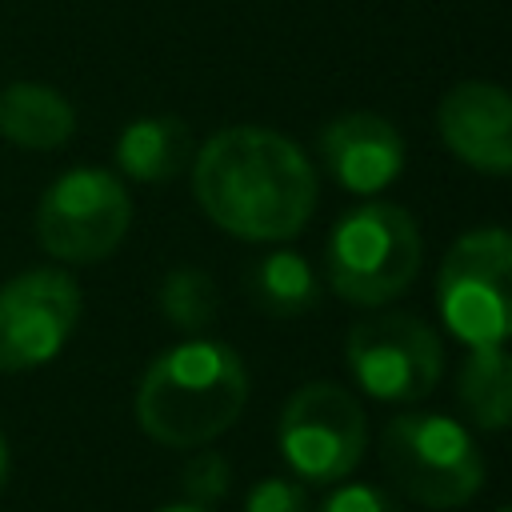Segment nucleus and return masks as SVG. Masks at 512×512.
<instances>
[{
	"label": "nucleus",
	"mask_w": 512,
	"mask_h": 512,
	"mask_svg": "<svg viewBox=\"0 0 512 512\" xmlns=\"http://www.w3.org/2000/svg\"><path fill=\"white\" fill-rule=\"evenodd\" d=\"M248 372L228 344L188 340L156 356L136 388L140 428L168 448H196L236 424Z\"/></svg>",
	"instance_id": "obj_2"
},
{
	"label": "nucleus",
	"mask_w": 512,
	"mask_h": 512,
	"mask_svg": "<svg viewBox=\"0 0 512 512\" xmlns=\"http://www.w3.org/2000/svg\"><path fill=\"white\" fill-rule=\"evenodd\" d=\"M280 452L304 480H344L364 456V408L328 380L304 384L280 412Z\"/></svg>",
	"instance_id": "obj_8"
},
{
	"label": "nucleus",
	"mask_w": 512,
	"mask_h": 512,
	"mask_svg": "<svg viewBox=\"0 0 512 512\" xmlns=\"http://www.w3.org/2000/svg\"><path fill=\"white\" fill-rule=\"evenodd\" d=\"M436 304L468 348H496L512 336V232H464L436 276Z\"/></svg>",
	"instance_id": "obj_5"
},
{
	"label": "nucleus",
	"mask_w": 512,
	"mask_h": 512,
	"mask_svg": "<svg viewBox=\"0 0 512 512\" xmlns=\"http://www.w3.org/2000/svg\"><path fill=\"white\" fill-rule=\"evenodd\" d=\"M192 192L212 224L240 240H288L316 208L308 156L268 128H224L200 144Z\"/></svg>",
	"instance_id": "obj_1"
},
{
	"label": "nucleus",
	"mask_w": 512,
	"mask_h": 512,
	"mask_svg": "<svg viewBox=\"0 0 512 512\" xmlns=\"http://www.w3.org/2000/svg\"><path fill=\"white\" fill-rule=\"evenodd\" d=\"M500 512H512V508H500Z\"/></svg>",
	"instance_id": "obj_22"
},
{
	"label": "nucleus",
	"mask_w": 512,
	"mask_h": 512,
	"mask_svg": "<svg viewBox=\"0 0 512 512\" xmlns=\"http://www.w3.org/2000/svg\"><path fill=\"white\" fill-rule=\"evenodd\" d=\"M324 272L348 304H388L420 272V228L400 204L368 200L348 208L328 232Z\"/></svg>",
	"instance_id": "obj_3"
},
{
	"label": "nucleus",
	"mask_w": 512,
	"mask_h": 512,
	"mask_svg": "<svg viewBox=\"0 0 512 512\" xmlns=\"http://www.w3.org/2000/svg\"><path fill=\"white\" fill-rule=\"evenodd\" d=\"M8 484V440H4V432H0V488Z\"/></svg>",
	"instance_id": "obj_20"
},
{
	"label": "nucleus",
	"mask_w": 512,
	"mask_h": 512,
	"mask_svg": "<svg viewBox=\"0 0 512 512\" xmlns=\"http://www.w3.org/2000/svg\"><path fill=\"white\" fill-rule=\"evenodd\" d=\"M440 140L468 168L512 176V92L488 80H460L436 108Z\"/></svg>",
	"instance_id": "obj_10"
},
{
	"label": "nucleus",
	"mask_w": 512,
	"mask_h": 512,
	"mask_svg": "<svg viewBox=\"0 0 512 512\" xmlns=\"http://www.w3.org/2000/svg\"><path fill=\"white\" fill-rule=\"evenodd\" d=\"M164 512H208V508H200V504H176V508H164Z\"/></svg>",
	"instance_id": "obj_21"
},
{
	"label": "nucleus",
	"mask_w": 512,
	"mask_h": 512,
	"mask_svg": "<svg viewBox=\"0 0 512 512\" xmlns=\"http://www.w3.org/2000/svg\"><path fill=\"white\" fill-rule=\"evenodd\" d=\"M244 512H316V508H312V500H308V492L300 484L280 480V476H268V480H260L248 492Z\"/></svg>",
	"instance_id": "obj_18"
},
{
	"label": "nucleus",
	"mask_w": 512,
	"mask_h": 512,
	"mask_svg": "<svg viewBox=\"0 0 512 512\" xmlns=\"http://www.w3.org/2000/svg\"><path fill=\"white\" fill-rule=\"evenodd\" d=\"M180 484H184V496L204 508V504H212V500H220L228 492V460L216 456V452H204V456L188 460Z\"/></svg>",
	"instance_id": "obj_17"
},
{
	"label": "nucleus",
	"mask_w": 512,
	"mask_h": 512,
	"mask_svg": "<svg viewBox=\"0 0 512 512\" xmlns=\"http://www.w3.org/2000/svg\"><path fill=\"white\" fill-rule=\"evenodd\" d=\"M248 292H252L260 312L292 320V316H304L316 304V272L300 252L276 248V252H268L264 260L252 264Z\"/></svg>",
	"instance_id": "obj_15"
},
{
	"label": "nucleus",
	"mask_w": 512,
	"mask_h": 512,
	"mask_svg": "<svg viewBox=\"0 0 512 512\" xmlns=\"http://www.w3.org/2000/svg\"><path fill=\"white\" fill-rule=\"evenodd\" d=\"M320 512H404V508L376 484H344L320 504Z\"/></svg>",
	"instance_id": "obj_19"
},
{
	"label": "nucleus",
	"mask_w": 512,
	"mask_h": 512,
	"mask_svg": "<svg viewBox=\"0 0 512 512\" xmlns=\"http://www.w3.org/2000/svg\"><path fill=\"white\" fill-rule=\"evenodd\" d=\"M328 176L348 192H380L404 172V140L376 112H340L320 132Z\"/></svg>",
	"instance_id": "obj_11"
},
{
	"label": "nucleus",
	"mask_w": 512,
	"mask_h": 512,
	"mask_svg": "<svg viewBox=\"0 0 512 512\" xmlns=\"http://www.w3.org/2000/svg\"><path fill=\"white\" fill-rule=\"evenodd\" d=\"M128 224V188L104 168H68L44 188L36 208V236L44 252L68 264L104 260L120 248Z\"/></svg>",
	"instance_id": "obj_6"
},
{
	"label": "nucleus",
	"mask_w": 512,
	"mask_h": 512,
	"mask_svg": "<svg viewBox=\"0 0 512 512\" xmlns=\"http://www.w3.org/2000/svg\"><path fill=\"white\" fill-rule=\"evenodd\" d=\"M344 360L356 384L380 404L424 400L444 368L440 336L408 312H380L352 324L344 340Z\"/></svg>",
	"instance_id": "obj_7"
},
{
	"label": "nucleus",
	"mask_w": 512,
	"mask_h": 512,
	"mask_svg": "<svg viewBox=\"0 0 512 512\" xmlns=\"http://www.w3.org/2000/svg\"><path fill=\"white\" fill-rule=\"evenodd\" d=\"M192 160V136L176 116L132 120L116 140V164L140 184H164Z\"/></svg>",
	"instance_id": "obj_13"
},
{
	"label": "nucleus",
	"mask_w": 512,
	"mask_h": 512,
	"mask_svg": "<svg viewBox=\"0 0 512 512\" xmlns=\"http://www.w3.org/2000/svg\"><path fill=\"white\" fill-rule=\"evenodd\" d=\"M0 132L20 148L48 152L76 132V108L56 88L20 80L0 92Z\"/></svg>",
	"instance_id": "obj_12"
},
{
	"label": "nucleus",
	"mask_w": 512,
	"mask_h": 512,
	"mask_svg": "<svg viewBox=\"0 0 512 512\" xmlns=\"http://www.w3.org/2000/svg\"><path fill=\"white\" fill-rule=\"evenodd\" d=\"M160 312L184 328V332H204L216 320V288L200 268H176L160 284Z\"/></svg>",
	"instance_id": "obj_16"
},
{
	"label": "nucleus",
	"mask_w": 512,
	"mask_h": 512,
	"mask_svg": "<svg viewBox=\"0 0 512 512\" xmlns=\"http://www.w3.org/2000/svg\"><path fill=\"white\" fill-rule=\"evenodd\" d=\"M456 400L472 428L500 432L512 424V356L496 348H472L456 376Z\"/></svg>",
	"instance_id": "obj_14"
},
{
	"label": "nucleus",
	"mask_w": 512,
	"mask_h": 512,
	"mask_svg": "<svg viewBox=\"0 0 512 512\" xmlns=\"http://www.w3.org/2000/svg\"><path fill=\"white\" fill-rule=\"evenodd\" d=\"M80 284L60 268H28L0 284V372L48 364L80 320Z\"/></svg>",
	"instance_id": "obj_9"
},
{
	"label": "nucleus",
	"mask_w": 512,
	"mask_h": 512,
	"mask_svg": "<svg viewBox=\"0 0 512 512\" xmlns=\"http://www.w3.org/2000/svg\"><path fill=\"white\" fill-rule=\"evenodd\" d=\"M380 456L388 480L424 508H460L484 484V456L472 432L440 412L392 416Z\"/></svg>",
	"instance_id": "obj_4"
}]
</instances>
